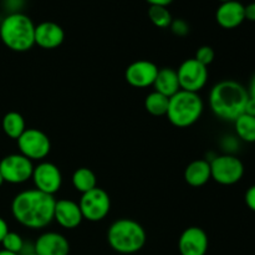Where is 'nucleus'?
<instances>
[{
  "label": "nucleus",
  "instance_id": "obj_7",
  "mask_svg": "<svg viewBox=\"0 0 255 255\" xmlns=\"http://www.w3.org/2000/svg\"><path fill=\"white\" fill-rule=\"evenodd\" d=\"M16 142L19 153L30 161H42L51 151L49 136L39 128H26Z\"/></svg>",
  "mask_w": 255,
  "mask_h": 255
},
{
  "label": "nucleus",
  "instance_id": "obj_1",
  "mask_svg": "<svg viewBox=\"0 0 255 255\" xmlns=\"http://www.w3.org/2000/svg\"><path fill=\"white\" fill-rule=\"evenodd\" d=\"M56 199L37 189H26L14 197L11 214L15 221L29 229H42L54 221Z\"/></svg>",
  "mask_w": 255,
  "mask_h": 255
},
{
  "label": "nucleus",
  "instance_id": "obj_28",
  "mask_svg": "<svg viewBox=\"0 0 255 255\" xmlns=\"http://www.w3.org/2000/svg\"><path fill=\"white\" fill-rule=\"evenodd\" d=\"M244 201H246L247 207L255 213V184H253V186H251L247 189L246 196H244Z\"/></svg>",
  "mask_w": 255,
  "mask_h": 255
},
{
  "label": "nucleus",
  "instance_id": "obj_35",
  "mask_svg": "<svg viewBox=\"0 0 255 255\" xmlns=\"http://www.w3.org/2000/svg\"><path fill=\"white\" fill-rule=\"evenodd\" d=\"M0 255H19V254H15V253H10V252H6V251H0Z\"/></svg>",
  "mask_w": 255,
  "mask_h": 255
},
{
  "label": "nucleus",
  "instance_id": "obj_3",
  "mask_svg": "<svg viewBox=\"0 0 255 255\" xmlns=\"http://www.w3.org/2000/svg\"><path fill=\"white\" fill-rule=\"evenodd\" d=\"M35 26L34 21L22 12L7 14L0 22V39L11 51H29L35 45Z\"/></svg>",
  "mask_w": 255,
  "mask_h": 255
},
{
  "label": "nucleus",
  "instance_id": "obj_8",
  "mask_svg": "<svg viewBox=\"0 0 255 255\" xmlns=\"http://www.w3.org/2000/svg\"><path fill=\"white\" fill-rule=\"evenodd\" d=\"M84 219L89 222H101L109 216L111 209V199L105 189L96 188L86 192L79 202Z\"/></svg>",
  "mask_w": 255,
  "mask_h": 255
},
{
  "label": "nucleus",
  "instance_id": "obj_25",
  "mask_svg": "<svg viewBox=\"0 0 255 255\" xmlns=\"http://www.w3.org/2000/svg\"><path fill=\"white\" fill-rule=\"evenodd\" d=\"M25 242L24 239L21 238V236L15 232H7L6 236L4 237L1 242V246L2 249L6 252H10V253H15V254H19L21 253L22 251V247H24Z\"/></svg>",
  "mask_w": 255,
  "mask_h": 255
},
{
  "label": "nucleus",
  "instance_id": "obj_21",
  "mask_svg": "<svg viewBox=\"0 0 255 255\" xmlns=\"http://www.w3.org/2000/svg\"><path fill=\"white\" fill-rule=\"evenodd\" d=\"M72 186L76 189L77 192H80L81 194L86 193V192L91 191V189L96 188L97 187V178L96 174L91 171L87 167H81V168H77L76 171L72 174Z\"/></svg>",
  "mask_w": 255,
  "mask_h": 255
},
{
  "label": "nucleus",
  "instance_id": "obj_34",
  "mask_svg": "<svg viewBox=\"0 0 255 255\" xmlns=\"http://www.w3.org/2000/svg\"><path fill=\"white\" fill-rule=\"evenodd\" d=\"M247 91H248L249 97L255 100V72L253 74V76H252L251 81H249V86L247 89Z\"/></svg>",
  "mask_w": 255,
  "mask_h": 255
},
{
  "label": "nucleus",
  "instance_id": "obj_10",
  "mask_svg": "<svg viewBox=\"0 0 255 255\" xmlns=\"http://www.w3.org/2000/svg\"><path fill=\"white\" fill-rule=\"evenodd\" d=\"M34 164L21 153L7 154L0 161V173L4 182L21 184L31 179Z\"/></svg>",
  "mask_w": 255,
  "mask_h": 255
},
{
  "label": "nucleus",
  "instance_id": "obj_37",
  "mask_svg": "<svg viewBox=\"0 0 255 255\" xmlns=\"http://www.w3.org/2000/svg\"><path fill=\"white\" fill-rule=\"evenodd\" d=\"M219 1H221L222 4V2H228V1H232V0H219Z\"/></svg>",
  "mask_w": 255,
  "mask_h": 255
},
{
  "label": "nucleus",
  "instance_id": "obj_24",
  "mask_svg": "<svg viewBox=\"0 0 255 255\" xmlns=\"http://www.w3.org/2000/svg\"><path fill=\"white\" fill-rule=\"evenodd\" d=\"M148 17L154 26L159 29H166L171 26V22L173 20L171 12L166 6H149Z\"/></svg>",
  "mask_w": 255,
  "mask_h": 255
},
{
  "label": "nucleus",
  "instance_id": "obj_16",
  "mask_svg": "<svg viewBox=\"0 0 255 255\" xmlns=\"http://www.w3.org/2000/svg\"><path fill=\"white\" fill-rule=\"evenodd\" d=\"M34 249L37 255H69L70 243L57 232H46L36 239Z\"/></svg>",
  "mask_w": 255,
  "mask_h": 255
},
{
  "label": "nucleus",
  "instance_id": "obj_31",
  "mask_svg": "<svg viewBox=\"0 0 255 255\" xmlns=\"http://www.w3.org/2000/svg\"><path fill=\"white\" fill-rule=\"evenodd\" d=\"M244 114L255 117V100L249 97L248 101H247L246 107H244Z\"/></svg>",
  "mask_w": 255,
  "mask_h": 255
},
{
  "label": "nucleus",
  "instance_id": "obj_36",
  "mask_svg": "<svg viewBox=\"0 0 255 255\" xmlns=\"http://www.w3.org/2000/svg\"><path fill=\"white\" fill-rule=\"evenodd\" d=\"M2 183H4V179H2V176H1V173H0V187L2 186Z\"/></svg>",
  "mask_w": 255,
  "mask_h": 255
},
{
  "label": "nucleus",
  "instance_id": "obj_23",
  "mask_svg": "<svg viewBox=\"0 0 255 255\" xmlns=\"http://www.w3.org/2000/svg\"><path fill=\"white\" fill-rule=\"evenodd\" d=\"M169 97L153 91L148 94L144 99V109L149 115L156 117L166 116L167 110H168Z\"/></svg>",
  "mask_w": 255,
  "mask_h": 255
},
{
  "label": "nucleus",
  "instance_id": "obj_4",
  "mask_svg": "<svg viewBox=\"0 0 255 255\" xmlns=\"http://www.w3.org/2000/svg\"><path fill=\"white\" fill-rule=\"evenodd\" d=\"M147 241V234L138 222L129 218L115 221L107 231V243L119 254H134L141 251Z\"/></svg>",
  "mask_w": 255,
  "mask_h": 255
},
{
  "label": "nucleus",
  "instance_id": "obj_13",
  "mask_svg": "<svg viewBox=\"0 0 255 255\" xmlns=\"http://www.w3.org/2000/svg\"><path fill=\"white\" fill-rule=\"evenodd\" d=\"M208 247V236L199 227L184 229L178 239V251L181 255H206Z\"/></svg>",
  "mask_w": 255,
  "mask_h": 255
},
{
  "label": "nucleus",
  "instance_id": "obj_2",
  "mask_svg": "<svg viewBox=\"0 0 255 255\" xmlns=\"http://www.w3.org/2000/svg\"><path fill=\"white\" fill-rule=\"evenodd\" d=\"M249 99L246 87L234 80H223L212 87L209 92V107L218 119L234 122L244 114Z\"/></svg>",
  "mask_w": 255,
  "mask_h": 255
},
{
  "label": "nucleus",
  "instance_id": "obj_17",
  "mask_svg": "<svg viewBox=\"0 0 255 255\" xmlns=\"http://www.w3.org/2000/svg\"><path fill=\"white\" fill-rule=\"evenodd\" d=\"M216 20L223 29H236L241 26L246 20L244 5L237 0L222 2L216 11Z\"/></svg>",
  "mask_w": 255,
  "mask_h": 255
},
{
  "label": "nucleus",
  "instance_id": "obj_29",
  "mask_svg": "<svg viewBox=\"0 0 255 255\" xmlns=\"http://www.w3.org/2000/svg\"><path fill=\"white\" fill-rule=\"evenodd\" d=\"M4 5L6 9L10 10L9 14H14V12H21L20 9L24 5V0H4Z\"/></svg>",
  "mask_w": 255,
  "mask_h": 255
},
{
  "label": "nucleus",
  "instance_id": "obj_19",
  "mask_svg": "<svg viewBox=\"0 0 255 255\" xmlns=\"http://www.w3.org/2000/svg\"><path fill=\"white\" fill-rule=\"evenodd\" d=\"M153 87L154 91L159 92L167 97H172L173 95H176L181 90L177 70L172 69V67L158 69V74L154 80Z\"/></svg>",
  "mask_w": 255,
  "mask_h": 255
},
{
  "label": "nucleus",
  "instance_id": "obj_38",
  "mask_svg": "<svg viewBox=\"0 0 255 255\" xmlns=\"http://www.w3.org/2000/svg\"><path fill=\"white\" fill-rule=\"evenodd\" d=\"M26 255H37V254L35 253V252H32V253H29V254H26Z\"/></svg>",
  "mask_w": 255,
  "mask_h": 255
},
{
  "label": "nucleus",
  "instance_id": "obj_6",
  "mask_svg": "<svg viewBox=\"0 0 255 255\" xmlns=\"http://www.w3.org/2000/svg\"><path fill=\"white\" fill-rule=\"evenodd\" d=\"M212 179L222 186H233L244 176V164L234 154L224 153L216 156L209 161Z\"/></svg>",
  "mask_w": 255,
  "mask_h": 255
},
{
  "label": "nucleus",
  "instance_id": "obj_9",
  "mask_svg": "<svg viewBox=\"0 0 255 255\" xmlns=\"http://www.w3.org/2000/svg\"><path fill=\"white\" fill-rule=\"evenodd\" d=\"M181 90L198 94L208 82V67L202 65L196 59H187L177 69Z\"/></svg>",
  "mask_w": 255,
  "mask_h": 255
},
{
  "label": "nucleus",
  "instance_id": "obj_22",
  "mask_svg": "<svg viewBox=\"0 0 255 255\" xmlns=\"http://www.w3.org/2000/svg\"><path fill=\"white\" fill-rule=\"evenodd\" d=\"M234 124L237 137L241 141L247 143H254L255 142V117L249 115H241Z\"/></svg>",
  "mask_w": 255,
  "mask_h": 255
},
{
  "label": "nucleus",
  "instance_id": "obj_33",
  "mask_svg": "<svg viewBox=\"0 0 255 255\" xmlns=\"http://www.w3.org/2000/svg\"><path fill=\"white\" fill-rule=\"evenodd\" d=\"M149 6H168L172 4L173 0H146Z\"/></svg>",
  "mask_w": 255,
  "mask_h": 255
},
{
  "label": "nucleus",
  "instance_id": "obj_27",
  "mask_svg": "<svg viewBox=\"0 0 255 255\" xmlns=\"http://www.w3.org/2000/svg\"><path fill=\"white\" fill-rule=\"evenodd\" d=\"M171 30L177 36H186L189 32V25L183 19H173L171 22Z\"/></svg>",
  "mask_w": 255,
  "mask_h": 255
},
{
  "label": "nucleus",
  "instance_id": "obj_14",
  "mask_svg": "<svg viewBox=\"0 0 255 255\" xmlns=\"http://www.w3.org/2000/svg\"><path fill=\"white\" fill-rule=\"evenodd\" d=\"M54 221L65 229L77 228L84 221L79 203L71 199L56 201L54 209Z\"/></svg>",
  "mask_w": 255,
  "mask_h": 255
},
{
  "label": "nucleus",
  "instance_id": "obj_12",
  "mask_svg": "<svg viewBox=\"0 0 255 255\" xmlns=\"http://www.w3.org/2000/svg\"><path fill=\"white\" fill-rule=\"evenodd\" d=\"M158 74V66L148 60H137L127 66L125 79L127 84L136 89H146L153 86Z\"/></svg>",
  "mask_w": 255,
  "mask_h": 255
},
{
  "label": "nucleus",
  "instance_id": "obj_15",
  "mask_svg": "<svg viewBox=\"0 0 255 255\" xmlns=\"http://www.w3.org/2000/svg\"><path fill=\"white\" fill-rule=\"evenodd\" d=\"M64 40L65 31L57 22L42 21L35 26V45L41 49H57Z\"/></svg>",
  "mask_w": 255,
  "mask_h": 255
},
{
  "label": "nucleus",
  "instance_id": "obj_32",
  "mask_svg": "<svg viewBox=\"0 0 255 255\" xmlns=\"http://www.w3.org/2000/svg\"><path fill=\"white\" fill-rule=\"evenodd\" d=\"M7 232H9V227H7L6 221L0 217V243H1L4 237L7 234Z\"/></svg>",
  "mask_w": 255,
  "mask_h": 255
},
{
  "label": "nucleus",
  "instance_id": "obj_5",
  "mask_svg": "<svg viewBox=\"0 0 255 255\" xmlns=\"http://www.w3.org/2000/svg\"><path fill=\"white\" fill-rule=\"evenodd\" d=\"M204 104L199 94L179 90L169 97L167 119L178 128H187L196 124L203 114Z\"/></svg>",
  "mask_w": 255,
  "mask_h": 255
},
{
  "label": "nucleus",
  "instance_id": "obj_26",
  "mask_svg": "<svg viewBox=\"0 0 255 255\" xmlns=\"http://www.w3.org/2000/svg\"><path fill=\"white\" fill-rule=\"evenodd\" d=\"M214 57H216V52H214L213 47L208 46V45H203V46L197 50L194 59L201 62L202 65L208 67L214 61Z\"/></svg>",
  "mask_w": 255,
  "mask_h": 255
},
{
  "label": "nucleus",
  "instance_id": "obj_18",
  "mask_svg": "<svg viewBox=\"0 0 255 255\" xmlns=\"http://www.w3.org/2000/svg\"><path fill=\"white\" fill-rule=\"evenodd\" d=\"M211 179V163L207 159H196L184 169V181L194 188L204 186Z\"/></svg>",
  "mask_w": 255,
  "mask_h": 255
},
{
  "label": "nucleus",
  "instance_id": "obj_20",
  "mask_svg": "<svg viewBox=\"0 0 255 255\" xmlns=\"http://www.w3.org/2000/svg\"><path fill=\"white\" fill-rule=\"evenodd\" d=\"M1 127L4 133L6 134L9 138L17 139L22 134V132L26 129V125H25V120L19 112L10 111L5 114L2 117Z\"/></svg>",
  "mask_w": 255,
  "mask_h": 255
},
{
  "label": "nucleus",
  "instance_id": "obj_11",
  "mask_svg": "<svg viewBox=\"0 0 255 255\" xmlns=\"http://www.w3.org/2000/svg\"><path fill=\"white\" fill-rule=\"evenodd\" d=\"M35 189L54 196L62 186V174L59 167L51 162H40L34 166L31 176Z\"/></svg>",
  "mask_w": 255,
  "mask_h": 255
},
{
  "label": "nucleus",
  "instance_id": "obj_30",
  "mask_svg": "<svg viewBox=\"0 0 255 255\" xmlns=\"http://www.w3.org/2000/svg\"><path fill=\"white\" fill-rule=\"evenodd\" d=\"M244 15H246V20L255 21V1L244 6Z\"/></svg>",
  "mask_w": 255,
  "mask_h": 255
}]
</instances>
